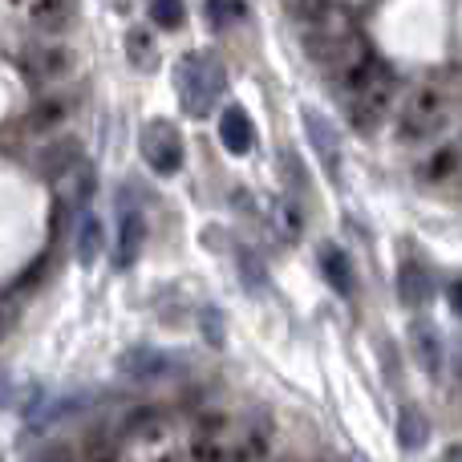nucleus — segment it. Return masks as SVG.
Here are the masks:
<instances>
[{"label": "nucleus", "instance_id": "nucleus-5", "mask_svg": "<svg viewBox=\"0 0 462 462\" xmlns=\"http://www.w3.org/2000/svg\"><path fill=\"white\" fill-rule=\"evenodd\" d=\"M21 65H24V73H29L32 81H61L65 73L73 69V49H65V45H32V49H24V57H21Z\"/></svg>", "mask_w": 462, "mask_h": 462}, {"label": "nucleus", "instance_id": "nucleus-7", "mask_svg": "<svg viewBox=\"0 0 462 462\" xmlns=\"http://www.w3.org/2000/svg\"><path fill=\"white\" fill-rule=\"evenodd\" d=\"M304 130H309V143L317 146L325 171L328 175H337V171H341V138H337V130L328 126V118L325 114H317V110H304Z\"/></svg>", "mask_w": 462, "mask_h": 462}, {"label": "nucleus", "instance_id": "nucleus-6", "mask_svg": "<svg viewBox=\"0 0 462 462\" xmlns=\"http://www.w3.org/2000/svg\"><path fill=\"white\" fill-rule=\"evenodd\" d=\"M219 143L227 146L236 159H244V154H252L255 146V126L252 118H247L244 106H227L224 114H219Z\"/></svg>", "mask_w": 462, "mask_h": 462}, {"label": "nucleus", "instance_id": "nucleus-24", "mask_svg": "<svg viewBox=\"0 0 462 462\" xmlns=\"http://www.w3.org/2000/svg\"><path fill=\"white\" fill-rule=\"evenodd\" d=\"M13 320H16V296L13 292H0V337L13 328Z\"/></svg>", "mask_w": 462, "mask_h": 462}, {"label": "nucleus", "instance_id": "nucleus-12", "mask_svg": "<svg viewBox=\"0 0 462 462\" xmlns=\"http://www.w3.org/2000/svg\"><path fill=\"white\" fill-rule=\"evenodd\" d=\"M317 260H320V272H325V280L333 284V292L353 296V268H349V255H345L337 244H320Z\"/></svg>", "mask_w": 462, "mask_h": 462}, {"label": "nucleus", "instance_id": "nucleus-21", "mask_svg": "<svg viewBox=\"0 0 462 462\" xmlns=\"http://www.w3.org/2000/svg\"><path fill=\"white\" fill-rule=\"evenodd\" d=\"M208 16L216 29H227V24H239L247 16L244 0H208Z\"/></svg>", "mask_w": 462, "mask_h": 462}, {"label": "nucleus", "instance_id": "nucleus-11", "mask_svg": "<svg viewBox=\"0 0 462 462\" xmlns=\"http://www.w3.org/2000/svg\"><path fill=\"white\" fill-rule=\"evenodd\" d=\"M398 296H402V304H406V309H426V304H430L434 280H430V272H426L418 260L402 263V272H398Z\"/></svg>", "mask_w": 462, "mask_h": 462}, {"label": "nucleus", "instance_id": "nucleus-9", "mask_svg": "<svg viewBox=\"0 0 462 462\" xmlns=\"http://www.w3.org/2000/svg\"><path fill=\"white\" fill-rule=\"evenodd\" d=\"M268 450H272V422L260 414L239 430L236 442H231V462H263Z\"/></svg>", "mask_w": 462, "mask_h": 462}, {"label": "nucleus", "instance_id": "nucleus-25", "mask_svg": "<svg viewBox=\"0 0 462 462\" xmlns=\"http://www.w3.org/2000/svg\"><path fill=\"white\" fill-rule=\"evenodd\" d=\"M450 309H455L458 317H462V280H455V284H450Z\"/></svg>", "mask_w": 462, "mask_h": 462}, {"label": "nucleus", "instance_id": "nucleus-15", "mask_svg": "<svg viewBox=\"0 0 462 462\" xmlns=\"http://www.w3.org/2000/svg\"><path fill=\"white\" fill-rule=\"evenodd\" d=\"M69 110H73V102H69V97H61V94H49L45 102H41L37 110L29 114V126H32V130H57L65 118H69Z\"/></svg>", "mask_w": 462, "mask_h": 462}, {"label": "nucleus", "instance_id": "nucleus-3", "mask_svg": "<svg viewBox=\"0 0 462 462\" xmlns=\"http://www.w3.org/2000/svg\"><path fill=\"white\" fill-rule=\"evenodd\" d=\"M447 118H450L447 94H442L439 86H418L414 94H410L406 110H402L398 130L406 143H426V138H434L442 126H447Z\"/></svg>", "mask_w": 462, "mask_h": 462}, {"label": "nucleus", "instance_id": "nucleus-13", "mask_svg": "<svg viewBox=\"0 0 462 462\" xmlns=\"http://www.w3.org/2000/svg\"><path fill=\"white\" fill-rule=\"evenodd\" d=\"M398 442H402V450H422L430 442V422H426L422 410L406 406L398 414Z\"/></svg>", "mask_w": 462, "mask_h": 462}, {"label": "nucleus", "instance_id": "nucleus-18", "mask_svg": "<svg viewBox=\"0 0 462 462\" xmlns=\"http://www.w3.org/2000/svg\"><path fill=\"white\" fill-rule=\"evenodd\" d=\"M126 53L134 69H154L159 65V49H154V37L146 29H130L126 32Z\"/></svg>", "mask_w": 462, "mask_h": 462}, {"label": "nucleus", "instance_id": "nucleus-23", "mask_svg": "<svg viewBox=\"0 0 462 462\" xmlns=\"http://www.w3.org/2000/svg\"><path fill=\"white\" fill-rule=\"evenodd\" d=\"M239 268H244V276H247V288L263 284V268H260V260H255L252 252H239Z\"/></svg>", "mask_w": 462, "mask_h": 462}, {"label": "nucleus", "instance_id": "nucleus-20", "mask_svg": "<svg viewBox=\"0 0 462 462\" xmlns=\"http://www.w3.org/2000/svg\"><path fill=\"white\" fill-rule=\"evenodd\" d=\"M151 21L159 24V29H183L187 5L183 0H151Z\"/></svg>", "mask_w": 462, "mask_h": 462}, {"label": "nucleus", "instance_id": "nucleus-27", "mask_svg": "<svg viewBox=\"0 0 462 462\" xmlns=\"http://www.w3.org/2000/svg\"><path fill=\"white\" fill-rule=\"evenodd\" d=\"M442 462H462V447H455V450H450V455L442 458Z\"/></svg>", "mask_w": 462, "mask_h": 462}, {"label": "nucleus", "instance_id": "nucleus-14", "mask_svg": "<svg viewBox=\"0 0 462 462\" xmlns=\"http://www.w3.org/2000/svg\"><path fill=\"white\" fill-rule=\"evenodd\" d=\"M462 171V146H439V151L426 159V167H422V175L430 179V183H447V179H455Z\"/></svg>", "mask_w": 462, "mask_h": 462}, {"label": "nucleus", "instance_id": "nucleus-10", "mask_svg": "<svg viewBox=\"0 0 462 462\" xmlns=\"http://www.w3.org/2000/svg\"><path fill=\"white\" fill-rule=\"evenodd\" d=\"M13 5L45 32H61L73 21V0H13Z\"/></svg>", "mask_w": 462, "mask_h": 462}, {"label": "nucleus", "instance_id": "nucleus-16", "mask_svg": "<svg viewBox=\"0 0 462 462\" xmlns=\"http://www.w3.org/2000/svg\"><path fill=\"white\" fill-rule=\"evenodd\" d=\"M414 353L422 361V369L430 377L442 374V349H439V333L430 325H414Z\"/></svg>", "mask_w": 462, "mask_h": 462}, {"label": "nucleus", "instance_id": "nucleus-28", "mask_svg": "<svg viewBox=\"0 0 462 462\" xmlns=\"http://www.w3.org/2000/svg\"><path fill=\"white\" fill-rule=\"evenodd\" d=\"M49 462H73L69 455H57V458H49Z\"/></svg>", "mask_w": 462, "mask_h": 462}, {"label": "nucleus", "instance_id": "nucleus-22", "mask_svg": "<svg viewBox=\"0 0 462 462\" xmlns=\"http://www.w3.org/2000/svg\"><path fill=\"white\" fill-rule=\"evenodd\" d=\"M276 224L284 227V236H288V239L300 236L304 219H300V211H296V203H288V199H280V203H276Z\"/></svg>", "mask_w": 462, "mask_h": 462}, {"label": "nucleus", "instance_id": "nucleus-2", "mask_svg": "<svg viewBox=\"0 0 462 462\" xmlns=\"http://www.w3.org/2000/svg\"><path fill=\"white\" fill-rule=\"evenodd\" d=\"M224 86H227V73L211 53H187L183 61L175 65L179 102H183V110L191 114V118H208V114L216 110Z\"/></svg>", "mask_w": 462, "mask_h": 462}, {"label": "nucleus", "instance_id": "nucleus-4", "mask_svg": "<svg viewBox=\"0 0 462 462\" xmlns=\"http://www.w3.org/2000/svg\"><path fill=\"white\" fill-rule=\"evenodd\" d=\"M138 146H143V159H146V167H151L154 175L171 179V175L183 171V138H179V130L171 126L167 118L146 122Z\"/></svg>", "mask_w": 462, "mask_h": 462}, {"label": "nucleus", "instance_id": "nucleus-1", "mask_svg": "<svg viewBox=\"0 0 462 462\" xmlns=\"http://www.w3.org/2000/svg\"><path fill=\"white\" fill-rule=\"evenodd\" d=\"M341 81H345V97H349L361 126L385 118L393 97H398V78H393L377 57H369V49H357V53L341 65Z\"/></svg>", "mask_w": 462, "mask_h": 462}, {"label": "nucleus", "instance_id": "nucleus-26", "mask_svg": "<svg viewBox=\"0 0 462 462\" xmlns=\"http://www.w3.org/2000/svg\"><path fill=\"white\" fill-rule=\"evenodd\" d=\"M89 462H122V455H118V450H94Z\"/></svg>", "mask_w": 462, "mask_h": 462}, {"label": "nucleus", "instance_id": "nucleus-17", "mask_svg": "<svg viewBox=\"0 0 462 462\" xmlns=\"http://www.w3.org/2000/svg\"><path fill=\"white\" fill-rule=\"evenodd\" d=\"M102 252V224H97L94 211H81L78 216V255L81 263H94Z\"/></svg>", "mask_w": 462, "mask_h": 462}, {"label": "nucleus", "instance_id": "nucleus-19", "mask_svg": "<svg viewBox=\"0 0 462 462\" xmlns=\"http://www.w3.org/2000/svg\"><path fill=\"white\" fill-rule=\"evenodd\" d=\"M122 369L134 377H159V374H167V357L154 349H134L126 361H122Z\"/></svg>", "mask_w": 462, "mask_h": 462}, {"label": "nucleus", "instance_id": "nucleus-8", "mask_svg": "<svg viewBox=\"0 0 462 462\" xmlns=\"http://www.w3.org/2000/svg\"><path fill=\"white\" fill-rule=\"evenodd\" d=\"M143 244H146V219H143V211L126 208L118 216V252H114V268H130V263L143 255Z\"/></svg>", "mask_w": 462, "mask_h": 462}]
</instances>
